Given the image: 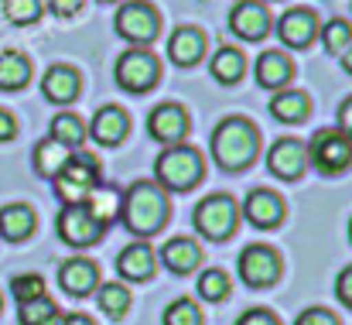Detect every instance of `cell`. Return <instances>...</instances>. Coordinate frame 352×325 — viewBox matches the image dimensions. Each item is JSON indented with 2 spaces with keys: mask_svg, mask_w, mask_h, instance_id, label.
<instances>
[{
  "mask_svg": "<svg viewBox=\"0 0 352 325\" xmlns=\"http://www.w3.org/2000/svg\"><path fill=\"white\" fill-rule=\"evenodd\" d=\"M230 28L243 41H260L270 31V14H267L263 0H239L230 14Z\"/></svg>",
  "mask_w": 352,
  "mask_h": 325,
  "instance_id": "cell-12",
  "label": "cell"
},
{
  "mask_svg": "<svg viewBox=\"0 0 352 325\" xmlns=\"http://www.w3.org/2000/svg\"><path fill=\"white\" fill-rule=\"evenodd\" d=\"M69 154H72V151H69L65 144L45 137V140H38V147H34V171H38L41 178H55V175L62 171V165L69 161Z\"/></svg>",
  "mask_w": 352,
  "mask_h": 325,
  "instance_id": "cell-26",
  "label": "cell"
},
{
  "mask_svg": "<svg viewBox=\"0 0 352 325\" xmlns=\"http://www.w3.org/2000/svg\"><path fill=\"white\" fill-rule=\"evenodd\" d=\"M202 52H206V34L199 31V28H178L171 38H168V59L175 62V65H182V69H188V65H195L199 59H202Z\"/></svg>",
  "mask_w": 352,
  "mask_h": 325,
  "instance_id": "cell-17",
  "label": "cell"
},
{
  "mask_svg": "<svg viewBox=\"0 0 352 325\" xmlns=\"http://www.w3.org/2000/svg\"><path fill=\"white\" fill-rule=\"evenodd\" d=\"M270 113L280 123H301L311 113V100L301 90H277V96L270 100Z\"/></svg>",
  "mask_w": 352,
  "mask_h": 325,
  "instance_id": "cell-24",
  "label": "cell"
},
{
  "mask_svg": "<svg viewBox=\"0 0 352 325\" xmlns=\"http://www.w3.org/2000/svg\"><path fill=\"white\" fill-rule=\"evenodd\" d=\"M322 41H325V48H329L332 55H342L346 45H352V28L346 21H329V24L322 28Z\"/></svg>",
  "mask_w": 352,
  "mask_h": 325,
  "instance_id": "cell-35",
  "label": "cell"
},
{
  "mask_svg": "<svg viewBox=\"0 0 352 325\" xmlns=\"http://www.w3.org/2000/svg\"><path fill=\"white\" fill-rule=\"evenodd\" d=\"M120 202H123V196H120L117 189H110V185H103V189H100V185H96V189H93L79 206L96 219L100 226H107L113 216H120Z\"/></svg>",
  "mask_w": 352,
  "mask_h": 325,
  "instance_id": "cell-25",
  "label": "cell"
},
{
  "mask_svg": "<svg viewBox=\"0 0 352 325\" xmlns=\"http://www.w3.org/2000/svg\"><path fill=\"white\" fill-rule=\"evenodd\" d=\"M161 260H164V267L175 271V274H192V271L202 264V250H199L195 240H188V236H175V240L164 243Z\"/></svg>",
  "mask_w": 352,
  "mask_h": 325,
  "instance_id": "cell-20",
  "label": "cell"
},
{
  "mask_svg": "<svg viewBox=\"0 0 352 325\" xmlns=\"http://www.w3.org/2000/svg\"><path fill=\"white\" fill-rule=\"evenodd\" d=\"M10 295L17 298V305L21 302H31V298H41L45 295V281L38 274H17L10 281Z\"/></svg>",
  "mask_w": 352,
  "mask_h": 325,
  "instance_id": "cell-36",
  "label": "cell"
},
{
  "mask_svg": "<svg viewBox=\"0 0 352 325\" xmlns=\"http://www.w3.org/2000/svg\"><path fill=\"white\" fill-rule=\"evenodd\" d=\"M339 123H342V134L352 140V96L342 100V107H339Z\"/></svg>",
  "mask_w": 352,
  "mask_h": 325,
  "instance_id": "cell-42",
  "label": "cell"
},
{
  "mask_svg": "<svg viewBox=\"0 0 352 325\" xmlns=\"http://www.w3.org/2000/svg\"><path fill=\"white\" fill-rule=\"evenodd\" d=\"M117 271L126 281H147L154 274V250L147 243H130L117 257Z\"/></svg>",
  "mask_w": 352,
  "mask_h": 325,
  "instance_id": "cell-21",
  "label": "cell"
},
{
  "mask_svg": "<svg viewBox=\"0 0 352 325\" xmlns=\"http://www.w3.org/2000/svg\"><path fill=\"white\" fill-rule=\"evenodd\" d=\"M336 295H339V302L342 305H349L352 308V264L336 277Z\"/></svg>",
  "mask_w": 352,
  "mask_h": 325,
  "instance_id": "cell-39",
  "label": "cell"
},
{
  "mask_svg": "<svg viewBox=\"0 0 352 325\" xmlns=\"http://www.w3.org/2000/svg\"><path fill=\"white\" fill-rule=\"evenodd\" d=\"M96 281H100V267L86 257H72L58 271V284L65 295H89L96 291Z\"/></svg>",
  "mask_w": 352,
  "mask_h": 325,
  "instance_id": "cell-15",
  "label": "cell"
},
{
  "mask_svg": "<svg viewBox=\"0 0 352 325\" xmlns=\"http://www.w3.org/2000/svg\"><path fill=\"white\" fill-rule=\"evenodd\" d=\"M230 288H233V281H230V274L226 271H206L202 277H199V295L206 298V302H223L226 295H230Z\"/></svg>",
  "mask_w": 352,
  "mask_h": 325,
  "instance_id": "cell-31",
  "label": "cell"
},
{
  "mask_svg": "<svg viewBox=\"0 0 352 325\" xmlns=\"http://www.w3.org/2000/svg\"><path fill=\"white\" fill-rule=\"evenodd\" d=\"M96 182H100V161L86 151H72L62 171L55 175V192L65 206H76L96 189Z\"/></svg>",
  "mask_w": 352,
  "mask_h": 325,
  "instance_id": "cell-4",
  "label": "cell"
},
{
  "mask_svg": "<svg viewBox=\"0 0 352 325\" xmlns=\"http://www.w3.org/2000/svg\"><path fill=\"white\" fill-rule=\"evenodd\" d=\"M0 305H3V302H0Z\"/></svg>",
  "mask_w": 352,
  "mask_h": 325,
  "instance_id": "cell-48",
  "label": "cell"
},
{
  "mask_svg": "<svg viewBox=\"0 0 352 325\" xmlns=\"http://www.w3.org/2000/svg\"><path fill=\"white\" fill-rule=\"evenodd\" d=\"M305 165H308V147H305L298 137H280V140L267 151V168H270L277 178H284V182L298 178V175L305 171Z\"/></svg>",
  "mask_w": 352,
  "mask_h": 325,
  "instance_id": "cell-10",
  "label": "cell"
},
{
  "mask_svg": "<svg viewBox=\"0 0 352 325\" xmlns=\"http://www.w3.org/2000/svg\"><path fill=\"white\" fill-rule=\"evenodd\" d=\"M34 233V209L24 202H10L0 209V236L10 243H21Z\"/></svg>",
  "mask_w": 352,
  "mask_h": 325,
  "instance_id": "cell-23",
  "label": "cell"
},
{
  "mask_svg": "<svg viewBox=\"0 0 352 325\" xmlns=\"http://www.w3.org/2000/svg\"><path fill=\"white\" fill-rule=\"evenodd\" d=\"M147 130L161 144H182V137L188 134V116H185V109L175 107V103H161L147 116Z\"/></svg>",
  "mask_w": 352,
  "mask_h": 325,
  "instance_id": "cell-13",
  "label": "cell"
},
{
  "mask_svg": "<svg viewBox=\"0 0 352 325\" xmlns=\"http://www.w3.org/2000/svg\"><path fill=\"white\" fill-rule=\"evenodd\" d=\"M349 240H352V219H349Z\"/></svg>",
  "mask_w": 352,
  "mask_h": 325,
  "instance_id": "cell-46",
  "label": "cell"
},
{
  "mask_svg": "<svg viewBox=\"0 0 352 325\" xmlns=\"http://www.w3.org/2000/svg\"><path fill=\"white\" fill-rule=\"evenodd\" d=\"M103 3H113V0H103Z\"/></svg>",
  "mask_w": 352,
  "mask_h": 325,
  "instance_id": "cell-47",
  "label": "cell"
},
{
  "mask_svg": "<svg viewBox=\"0 0 352 325\" xmlns=\"http://www.w3.org/2000/svg\"><path fill=\"white\" fill-rule=\"evenodd\" d=\"M126 130H130V116L120 107H100L96 116H93V127H89L93 140H100V144H107V147L120 144V140L126 137Z\"/></svg>",
  "mask_w": 352,
  "mask_h": 325,
  "instance_id": "cell-19",
  "label": "cell"
},
{
  "mask_svg": "<svg viewBox=\"0 0 352 325\" xmlns=\"http://www.w3.org/2000/svg\"><path fill=\"white\" fill-rule=\"evenodd\" d=\"M17 134V120L10 109H0V140H10Z\"/></svg>",
  "mask_w": 352,
  "mask_h": 325,
  "instance_id": "cell-41",
  "label": "cell"
},
{
  "mask_svg": "<svg viewBox=\"0 0 352 325\" xmlns=\"http://www.w3.org/2000/svg\"><path fill=\"white\" fill-rule=\"evenodd\" d=\"M41 93L52 103H72L76 93H79V72L69 69V65H52L41 79Z\"/></svg>",
  "mask_w": 352,
  "mask_h": 325,
  "instance_id": "cell-22",
  "label": "cell"
},
{
  "mask_svg": "<svg viewBox=\"0 0 352 325\" xmlns=\"http://www.w3.org/2000/svg\"><path fill=\"white\" fill-rule=\"evenodd\" d=\"M164 325H202V312H199L195 302L178 298L164 308Z\"/></svg>",
  "mask_w": 352,
  "mask_h": 325,
  "instance_id": "cell-34",
  "label": "cell"
},
{
  "mask_svg": "<svg viewBox=\"0 0 352 325\" xmlns=\"http://www.w3.org/2000/svg\"><path fill=\"white\" fill-rule=\"evenodd\" d=\"M154 175H157V185L171 192H188L202 178V154L188 144H171L154 161Z\"/></svg>",
  "mask_w": 352,
  "mask_h": 325,
  "instance_id": "cell-3",
  "label": "cell"
},
{
  "mask_svg": "<svg viewBox=\"0 0 352 325\" xmlns=\"http://www.w3.org/2000/svg\"><path fill=\"white\" fill-rule=\"evenodd\" d=\"M41 325H62V315H58V312H55V315H52V319H48V322H41Z\"/></svg>",
  "mask_w": 352,
  "mask_h": 325,
  "instance_id": "cell-45",
  "label": "cell"
},
{
  "mask_svg": "<svg viewBox=\"0 0 352 325\" xmlns=\"http://www.w3.org/2000/svg\"><path fill=\"white\" fill-rule=\"evenodd\" d=\"M236 325H280L277 322V315L274 312H267V308H250V312H243Z\"/></svg>",
  "mask_w": 352,
  "mask_h": 325,
  "instance_id": "cell-38",
  "label": "cell"
},
{
  "mask_svg": "<svg viewBox=\"0 0 352 325\" xmlns=\"http://www.w3.org/2000/svg\"><path fill=\"white\" fill-rule=\"evenodd\" d=\"M294 325H339V319H336L329 308H308V312L298 315Z\"/></svg>",
  "mask_w": 352,
  "mask_h": 325,
  "instance_id": "cell-37",
  "label": "cell"
},
{
  "mask_svg": "<svg viewBox=\"0 0 352 325\" xmlns=\"http://www.w3.org/2000/svg\"><path fill=\"white\" fill-rule=\"evenodd\" d=\"M277 34H280V41L291 45V48L311 45V38L318 34V17H315V10H308V7H291V10L280 17Z\"/></svg>",
  "mask_w": 352,
  "mask_h": 325,
  "instance_id": "cell-14",
  "label": "cell"
},
{
  "mask_svg": "<svg viewBox=\"0 0 352 325\" xmlns=\"http://www.w3.org/2000/svg\"><path fill=\"white\" fill-rule=\"evenodd\" d=\"M291 76H294V62L284 52H263L256 59V83L263 90H287Z\"/></svg>",
  "mask_w": 352,
  "mask_h": 325,
  "instance_id": "cell-18",
  "label": "cell"
},
{
  "mask_svg": "<svg viewBox=\"0 0 352 325\" xmlns=\"http://www.w3.org/2000/svg\"><path fill=\"white\" fill-rule=\"evenodd\" d=\"M192 222H195V229H199L206 240H230L236 222H239V209H236V202L230 196L216 192V196H209V199H202V202L195 206Z\"/></svg>",
  "mask_w": 352,
  "mask_h": 325,
  "instance_id": "cell-5",
  "label": "cell"
},
{
  "mask_svg": "<svg viewBox=\"0 0 352 325\" xmlns=\"http://www.w3.org/2000/svg\"><path fill=\"white\" fill-rule=\"evenodd\" d=\"M239 277L250 288L274 284L280 277V257H277V250L274 247H263V243L243 247V253H239Z\"/></svg>",
  "mask_w": 352,
  "mask_h": 325,
  "instance_id": "cell-9",
  "label": "cell"
},
{
  "mask_svg": "<svg viewBox=\"0 0 352 325\" xmlns=\"http://www.w3.org/2000/svg\"><path fill=\"white\" fill-rule=\"evenodd\" d=\"M48 3V10L55 14V17H72V14H79V7H82V0H45Z\"/></svg>",
  "mask_w": 352,
  "mask_h": 325,
  "instance_id": "cell-40",
  "label": "cell"
},
{
  "mask_svg": "<svg viewBox=\"0 0 352 325\" xmlns=\"http://www.w3.org/2000/svg\"><path fill=\"white\" fill-rule=\"evenodd\" d=\"M308 161L322 171V175H339L352 165V140L342 130H318L308 144Z\"/></svg>",
  "mask_w": 352,
  "mask_h": 325,
  "instance_id": "cell-6",
  "label": "cell"
},
{
  "mask_svg": "<svg viewBox=\"0 0 352 325\" xmlns=\"http://www.w3.org/2000/svg\"><path fill=\"white\" fill-rule=\"evenodd\" d=\"M260 151V134L246 116H226L212 130V158L226 171H243Z\"/></svg>",
  "mask_w": 352,
  "mask_h": 325,
  "instance_id": "cell-1",
  "label": "cell"
},
{
  "mask_svg": "<svg viewBox=\"0 0 352 325\" xmlns=\"http://www.w3.org/2000/svg\"><path fill=\"white\" fill-rule=\"evenodd\" d=\"M339 59H342V69H346V72L352 76V45H346V52H342Z\"/></svg>",
  "mask_w": 352,
  "mask_h": 325,
  "instance_id": "cell-44",
  "label": "cell"
},
{
  "mask_svg": "<svg viewBox=\"0 0 352 325\" xmlns=\"http://www.w3.org/2000/svg\"><path fill=\"white\" fill-rule=\"evenodd\" d=\"M62 325H96L89 315H69V319H62Z\"/></svg>",
  "mask_w": 352,
  "mask_h": 325,
  "instance_id": "cell-43",
  "label": "cell"
},
{
  "mask_svg": "<svg viewBox=\"0 0 352 325\" xmlns=\"http://www.w3.org/2000/svg\"><path fill=\"white\" fill-rule=\"evenodd\" d=\"M96 305H100L110 319H120V315H126V308H130V291H126L123 284H100V288H96Z\"/></svg>",
  "mask_w": 352,
  "mask_h": 325,
  "instance_id": "cell-30",
  "label": "cell"
},
{
  "mask_svg": "<svg viewBox=\"0 0 352 325\" xmlns=\"http://www.w3.org/2000/svg\"><path fill=\"white\" fill-rule=\"evenodd\" d=\"M120 216L126 222L130 233L137 236H147V233H157L168 219V196L161 185L154 182H137L126 189L123 202H120Z\"/></svg>",
  "mask_w": 352,
  "mask_h": 325,
  "instance_id": "cell-2",
  "label": "cell"
},
{
  "mask_svg": "<svg viewBox=\"0 0 352 325\" xmlns=\"http://www.w3.org/2000/svg\"><path fill=\"white\" fill-rule=\"evenodd\" d=\"M48 137L58 140V144H65L69 151H76V147L86 140V127H82V120H79L76 113H58V116L52 120Z\"/></svg>",
  "mask_w": 352,
  "mask_h": 325,
  "instance_id": "cell-28",
  "label": "cell"
},
{
  "mask_svg": "<svg viewBox=\"0 0 352 325\" xmlns=\"http://www.w3.org/2000/svg\"><path fill=\"white\" fill-rule=\"evenodd\" d=\"M243 216L250 219L256 229H270V226H277L284 219V202H280V196H274L267 189H256V192L246 196Z\"/></svg>",
  "mask_w": 352,
  "mask_h": 325,
  "instance_id": "cell-16",
  "label": "cell"
},
{
  "mask_svg": "<svg viewBox=\"0 0 352 325\" xmlns=\"http://www.w3.org/2000/svg\"><path fill=\"white\" fill-rule=\"evenodd\" d=\"M31 79V62L21 52H0V90H24Z\"/></svg>",
  "mask_w": 352,
  "mask_h": 325,
  "instance_id": "cell-27",
  "label": "cell"
},
{
  "mask_svg": "<svg viewBox=\"0 0 352 325\" xmlns=\"http://www.w3.org/2000/svg\"><path fill=\"white\" fill-rule=\"evenodd\" d=\"M41 0H3V17L10 24H34L41 17Z\"/></svg>",
  "mask_w": 352,
  "mask_h": 325,
  "instance_id": "cell-33",
  "label": "cell"
},
{
  "mask_svg": "<svg viewBox=\"0 0 352 325\" xmlns=\"http://www.w3.org/2000/svg\"><path fill=\"white\" fill-rule=\"evenodd\" d=\"M209 69H212V76H216L223 86H233V83H239V76H243L246 62H243V55H239L236 48H219V52L212 55Z\"/></svg>",
  "mask_w": 352,
  "mask_h": 325,
  "instance_id": "cell-29",
  "label": "cell"
},
{
  "mask_svg": "<svg viewBox=\"0 0 352 325\" xmlns=\"http://www.w3.org/2000/svg\"><path fill=\"white\" fill-rule=\"evenodd\" d=\"M100 233H103V226L89 216L79 202L62 209V216H58V236L65 243H72V247H93L100 240Z\"/></svg>",
  "mask_w": 352,
  "mask_h": 325,
  "instance_id": "cell-11",
  "label": "cell"
},
{
  "mask_svg": "<svg viewBox=\"0 0 352 325\" xmlns=\"http://www.w3.org/2000/svg\"><path fill=\"white\" fill-rule=\"evenodd\" d=\"M157 31H161V17H157V10H154L151 3L130 0V3H123L117 10V34L120 38H126V41H133V45L144 48L147 41L157 38Z\"/></svg>",
  "mask_w": 352,
  "mask_h": 325,
  "instance_id": "cell-7",
  "label": "cell"
},
{
  "mask_svg": "<svg viewBox=\"0 0 352 325\" xmlns=\"http://www.w3.org/2000/svg\"><path fill=\"white\" fill-rule=\"evenodd\" d=\"M161 76V62L147 48H130L117 59V83L130 93H147Z\"/></svg>",
  "mask_w": 352,
  "mask_h": 325,
  "instance_id": "cell-8",
  "label": "cell"
},
{
  "mask_svg": "<svg viewBox=\"0 0 352 325\" xmlns=\"http://www.w3.org/2000/svg\"><path fill=\"white\" fill-rule=\"evenodd\" d=\"M55 312H58V308L52 305V298H48V295H41V298H31V302H21V305H17V319H21V325H41V322H48Z\"/></svg>",
  "mask_w": 352,
  "mask_h": 325,
  "instance_id": "cell-32",
  "label": "cell"
}]
</instances>
